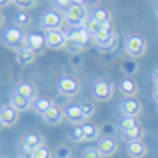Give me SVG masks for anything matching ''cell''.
I'll list each match as a JSON object with an SVG mask.
<instances>
[{
	"label": "cell",
	"instance_id": "6da1fadb",
	"mask_svg": "<svg viewBox=\"0 0 158 158\" xmlns=\"http://www.w3.org/2000/svg\"><path fill=\"white\" fill-rule=\"evenodd\" d=\"M64 20L68 25L77 27V29H85L87 22H89V15H87V9L84 7V4H73L71 7L66 11Z\"/></svg>",
	"mask_w": 158,
	"mask_h": 158
},
{
	"label": "cell",
	"instance_id": "7a4b0ae2",
	"mask_svg": "<svg viewBox=\"0 0 158 158\" xmlns=\"http://www.w3.org/2000/svg\"><path fill=\"white\" fill-rule=\"evenodd\" d=\"M4 43L7 48H13L16 52L29 46L27 44V34L20 27H9V29L4 30Z\"/></svg>",
	"mask_w": 158,
	"mask_h": 158
},
{
	"label": "cell",
	"instance_id": "3957f363",
	"mask_svg": "<svg viewBox=\"0 0 158 158\" xmlns=\"http://www.w3.org/2000/svg\"><path fill=\"white\" fill-rule=\"evenodd\" d=\"M124 50L133 59H139V57H142L146 53V50H148V41H146V37L137 36V34L128 36L126 41H124Z\"/></svg>",
	"mask_w": 158,
	"mask_h": 158
},
{
	"label": "cell",
	"instance_id": "277c9868",
	"mask_svg": "<svg viewBox=\"0 0 158 158\" xmlns=\"http://www.w3.org/2000/svg\"><path fill=\"white\" fill-rule=\"evenodd\" d=\"M57 91L66 98H75L80 93V82L73 75H64L57 82Z\"/></svg>",
	"mask_w": 158,
	"mask_h": 158
},
{
	"label": "cell",
	"instance_id": "5b68a950",
	"mask_svg": "<svg viewBox=\"0 0 158 158\" xmlns=\"http://www.w3.org/2000/svg\"><path fill=\"white\" fill-rule=\"evenodd\" d=\"M93 96L98 101H110L114 96V84L107 78H98L93 84Z\"/></svg>",
	"mask_w": 158,
	"mask_h": 158
},
{
	"label": "cell",
	"instance_id": "8992f818",
	"mask_svg": "<svg viewBox=\"0 0 158 158\" xmlns=\"http://www.w3.org/2000/svg\"><path fill=\"white\" fill-rule=\"evenodd\" d=\"M66 41H68V36L60 29L46 30L44 32V43H46V48H50V50H60V48H64Z\"/></svg>",
	"mask_w": 158,
	"mask_h": 158
},
{
	"label": "cell",
	"instance_id": "52a82bcc",
	"mask_svg": "<svg viewBox=\"0 0 158 158\" xmlns=\"http://www.w3.org/2000/svg\"><path fill=\"white\" fill-rule=\"evenodd\" d=\"M94 39V44L100 48V50H112V48H115V44H117V34H115L114 30H103V32H100L96 37H93Z\"/></svg>",
	"mask_w": 158,
	"mask_h": 158
},
{
	"label": "cell",
	"instance_id": "ba28073f",
	"mask_svg": "<svg viewBox=\"0 0 158 158\" xmlns=\"http://www.w3.org/2000/svg\"><path fill=\"white\" fill-rule=\"evenodd\" d=\"M41 27L44 30H59L60 25L64 23V16L57 13V11H46L43 16H41Z\"/></svg>",
	"mask_w": 158,
	"mask_h": 158
},
{
	"label": "cell",
	"instance_id": "9c48e42d",
	"mask_svg": "<svg viewBox=\"0 0 158 158\" xmlns=\"http://www.w3.org/2000/svg\"><path fill=\"white\" fill-rule=\"evenodd\" d=\"M119 108H121L123 115H131V117H137V115L142 112V103H140L139 100H135V98H124V100L121 101Z\"/></svg>",
	"mask_w": 158,
	"mask_h": 158
},
{
	"label": "cell",
	"instance_id": "30bf717a",
	"mask_svg": "<svg viewBox=\"0 0 158 158\" xmlns=\"http://www.w3.org/2000/svg\"><path fill=\"white\" fill-rule=\"evenodd\" d=\"M18 110L15 107H11V105H4V107L0 108V123H2V126H13L18 123Z\"/></svg>",
	"mask_w": 158,
	"mask_h": 158
},
{
	"label": "cell",
	"instance_id": "8fae6325",
	"mask_svg": "<svg viewBox=\"0 0 158 158\" xmlns=\"http://www.w3.org/2000/svg\"><path fill=\"white\" fill-rule=\"evenodd\" d=\"M66 117V112L64 108H60L59 105H53V107L46 112V114L43 115V119L46 124H52V126H57V124H60V123L64 121Z\"/></svg>",
	"mask_w": 158,
	"mask_h": 158
},
{
	"label": "cell",
	"instance_id": "7c38bea8",
	"mask_svg": "<svg viewBox=\"0 0 158 158\" xmlns=\"http://www.w3.org/2000/svg\"><path fill=\"white\" fill-rule=\"evenodd\" d=\"M119 91L124 98H135L137 93H139V84L131 77H124L119 82Z\"/></svg>",
	"mask_w": 158,
	"mask_h": 158
},
{
	"label": "cell",
	"instance_id": "4fadbf2b",
	"mask_svg": "<svg viewBox=\"0 0 158 158\" xmlns=\"http://www.w3.org/2000/svg\"><path fill=\"white\" fill-rule=\"evenodd\" d=\"M64 112H66V119H69L73 124H84V123H87V117L84 115V110H82L80 105H68L64 108Z\"/></svg>",
	"mask_w": 158,
	"mask_h": 158
},
{
	"label": "cell",
	"instance_id": "5bb4252c",
	"mask_svg": "<svg viewBox=\"0 0 158 158\" xmlns=\"http://www.w3.org/2000/svg\"><path fill=\"white\" fill-rule=\"evenodd\" d=\"M53 105H55V103H53L52 98H48V96H37L36 100L32 101V110L39 115H44Z\"/></svg>",
	"mask_w": 158,
	"mask_h": 158
},
{
	"label": "cell",
	"instance_id": "9a60e30c",
	"mask_svg": "<svg viewBox=\"0 0 158 158\" xmlns=\"http://www.w3.org/2000/svg\"><path fill=\"white\" fill-rule=\"evenodd\" d=\"M98 149H100V153L103 156H112V155L117 153V140L114 137H103L100 140Z\"/></svg>",
	"mask_w": 158,
	"mask_h": 158
},
{
	"label": "cell",
	"instance_id": "2e32d148",
	"mask_svg": "<svg viewBox=\"0 0 158 158\" xmlns=\"http://www.w3.org/2000/svg\"><path fill=\"white\" fill-rule=\"evenodd\" d=\"M126 153L130 158H144L148 155V146L142 140H135V142H128L126 146Z\"/></svg>",
	"mask_w": 158,
	"mask_h": 158
},
{
	"label": "cell",
	"instance_id": "e0dca14e",
	"mask_svg": "<svg viewBox=\"0 0 158 158\" xmlns=\"http://www.w3.org/2000/svg\"><path fill=\"white\" fill-rule=\"evenodd\" d=\"M9 105L15 107L18 112H25V110L32 108V101L27 100V98H23V96H20L16 91H13L11 93V98H9Z\"/></svg>",
	"mask_w": 158,
	"mask_h": 158
},
{
	"label": "cell",
	"instance_id": "ac0fdd59",
	"mask_svg": "<svg viewBox=\"0 0 158 158\" xmlns=\"http://www.w3.org/2000/svg\"><path fill=\"white\" fill-rule=\"evenodd\" d=\"M93 18L96 22H100L103 25V29L105 30H110L112 29V13L105 7H98L96 11L93 13Z\"/></svg>",
	"mask_w": 158,
	"mask_h": 158
},
{
	"label": "cell",
	"instance_id": "d6986e66",
	"mask_svg": "<svg viewBox=\"0 0 158 158\" xmlns=\"http://www.w3.org/2000/svg\"><path fill=\"white\" fill-rule=\"evenodd\" d=\"M34 60H36V52L30 50L29 46L16 52V62L20 66H29V64H32Z\"/></svg>",
	"mask_w": 158,
	"mask_h": 158
},
{
	"label": "cell",
	"instance_id": "ffe728a7",
	"mask_svg": "<svg viewBox=\"0 0 158 158\" xmlns=\"http://www.w3.org/2000/svg\"><path fill=\"white\" fill-rule=\"evenodd\" d=\"M15 91L20 94V96H23V98H27V100H30V101H34L37 98L36 96V87L32 85L30 82H20V84L16 85Z\"/></svg>",
	"mask_w": 158,
	"mask_h": 158
},
{
	"label": "cell",
	"instance_id": "44dd1931",
	"mask_svg": "<svg viewBox=\"0 0 158 158\" xmlns=\"http://www.w3.org/2000/svg\"><path fill=\"white\" fill-rule=\"evenodd\" d=\"M27 44H29L30 50H34V52L43 50V46H46V43H44V36L32 32V34H29V36H27Z\"/></svg>",
	"mask_w": 158,
	"mask_h": 158
},
{
	"label": "cell",
	"instance_id": "7402d4cb",
	"mask_svg": "<svg viewBox=\"0 0 158 158\" xmlns=\"http://www.w3.org/2000/svg\"><path fill=\"white\" fill-rule=\"evenodd\" d=\"M22 144L30 148V149H36L39 146H43V137L39 135V133H25L22 139Z\"/></svg>",
	"mask_w": 158,
	"mask_h": 158
},
{
	"label": "cell",
	"instance_id": "603a6c76",
	"mask_svg": "<svg viewBox=\"0 0 158 158\" xmlns=\"http://www.w3.org/2000/svg\"><path fill=\"white\" fill-rule=\"evenodd\" d=\"M82 126H84V140L93 142V140H96V139L100 137V133H101L100 126H96L93 123H84Z\"/></svg>",
	"mask_w": 158,
	"mask_h": 158
},
{
	"label": "cell",
	"instance_id": "cb8c5ba5",
	"mask_svg": "<svg viewBox=\"0 0 158 158\" xmlns=\"http://www.w3.org/2000/svg\"><path fill=\"white\" fill-rule=\"evenodd\" d=\"M13 22H15V25H18V27H29L30 23H32V18L29 16L27 11L18 9L15 15H13Z\"/></svg>",
	"mask_w": 158,
	"mask_h": 158
},
{
	"label": "cell",
	"instance_id": "d4e9b609",
	"mask_svg": "<svg viewBox=\"0 0 158 158\" xmlns=\"http://www.w3.org/2000/svg\"><path fill=\"white\" fill-rule=\"evenodd\" d=\"M123 137H124V140H128V142L142 140L144 130H142V126L139 124V126H135V128H130V130H126V131H123Z\"/></svg>",
	"mask_w": 158,
	"mask_h": 158
},
{
	"label": "cell",
	"instance_id": "484cf974",
	"mask_svg": "<svg viewBox=\"0 0 158 158\" xmlns=\"http://www.w3.org/2000/svg\"><path fill=\"white\" fill-rule=\"evenodd\" d=\"M85 30L91 34V37H96L100 32H103L105 29H103V25H101L100 22H96L93 16H91V18H89V22H87V25H85Z\"/></svg>",
	"mask_w": 158,
	"mask_h": 158
},
{
	"label": "cell",
	"instance_id": "4316f807",
	"mask_svg": "<svg viewBox=\"0 0 158 158\" xmlns=\"http://www.w3.org/2000/svg\"><path fill=\"white\" fill-rule=\"evenodd\" d=\"M68 37H71V39H75L77 43L80 44H85L87 41H89V37H91V34L87 32L85 29H77L75 32H71V34H66Z\"/></svg>",
	"mask_w": 158,
	"mask_h": 158
},
{
	"label": "cell",
	"instance_id": "83f0119b",
	"mask_svg": "<svg viewBox=\"0 0 158 158\" xmlns=\"http://www.w3.org/2000/svg\"><path fill=\"white\" fill-rule=\"evenodd\" d=\"M82 48H84V44L77 43V41L71 39V37H68V41H66V44H64V48H62V50H66L69 55H78L80 52H82Z\"/></svg>",
	"mask_w": 158,
	"mask_h": 158
},
{
	"label": "cell",
	"instance_id": "f1b7e54d",
	"mask_svg": "<svg viewBox=\"0 0 158 158\" xmlns=\"http://www.w3.org/2000/svg\"><path fill=\"white\" fill-rule=\"evenodd\" d=\"M55 155H53V151L48 148V146H39V148H36L34 149V153H32V158H53Z\"/></svg>",
	"mask_w": 158,
	"mask_h": 158
},
{
	"label": "cell",
	"instance_id": "f546056e",
	"mask_svg": "<svg viewBox=\"0 0 158 158\" xmlns=\"http://www.w3.org/2000/svg\"><path fill=\"white\" fill-rule=\"evenodd\" d=\"M135 126H139V119H137V117H131V115H124L121 119V123H119L121 131H126V130L135 128Z\"/></svg>",
	"mask_w": 158,
	"mask_h": 158
},
{
	"label": "cell",
	"instance_id": "4dcf8cb0",
	"mask_svg": "<svg viewBox=\"0 0 158 158\" xmlns=\"http://www.w3.org/2000/svg\"><path fill=\"white\" fill-rule=\"evenodd\" d=\"M137 69H139V64H137L135 60H124L121 64V71L124 73V75H135Z\"/></svg>",
	"mask_w": 158,
	"mask_h": 158
},
{
	"label": "cell",
	"instance_id": "1f68e13d",
	"mask_svg": "<svg viewBox=\"0 0 158 158\" xmlns=\"http://www.w3.org/2000/svg\"><path fill=\"white\" fill-rule=\"evenodd\" d=\"M69 139L75 140V142H80V140H84V126L82 124H75L73 130L69 131Z\"/></svg>",
	"mask_w": 158,
	"mask_h": 158
},
{
	"label": "cell",
	"instance_id": "d6a6232c",
	"mask_svg": "<svg viewBox=\"0 0 158 158\" xmlns=\"http://www.w3.org/2000/svg\"><path fill=\"white\" fill-rule=\"evenodd\" d=\"M15 2V6L18 9H23V11H27V9H32V7H36V0H13Z\"/></svg>",
	"mask_w": 158,
	"mask_h": 158
},
{
	"label": "cell",
	"instance_id": "836d02e7",
	"mask_svg": "<svg viewBox=\"0 0 158 158\" xmlns=\"http://www.w3.org/2000/svg\"><path fill=\"white\" fill-rule=\"evenodd\" d=\"M80 107H82L84 115H85L87 119H89V117H93L94 112H96V107H94V103H91V101H84V103H80Z\"/></svg>",
	"mask_w": 158,
	"mask_h": 158
},
{
	"label": "cell",
	"instance_id": "e575fe53",
	"mask_svg": "<svg viewBox=\"0 0 158 158\" xmlns=\"http://www.w3.org/2000/svg\"><path fill=\"white\" fill-rule=\"evenodd\" d=\"M103 155L100 153L98 148H87L84 153H82V158H101Z\"/></svg>",
	"mask_w": 158,
	"mask_h": 158
},
{
	"label": "cell",
	"instance_id": "d590c367",
	"mask_svg": "<svg viewBox=\"0 0 158 158\" xmlns=\"http://www.w3.org/2000/svg\"><path fill=\"white\" fill-rule=\"evenodd\" d=\"M100 131L105 137H112L114 135V131H115V126L112 124V123H103V124L100 126Z\"/></svg>",
	"mask_w": 158,
	"mask_h": 158
},
{
	"label": "cell",
	"instance_id": "8d00e7d4",
	"mask_svg": "<svg viewBox=\"0 0 158 158\" xmlns=\"http://www.w3.org/2000/svg\"><path fill=\"white\" fill-rule=\"evenodd\" d=\"M53 155H55V158H69L71 156V149L68 146H59Z\"/></svg>",
	"mask_w": 158,
	"mask_h": 158
},
{
	"label": "cell",
	"instance_id": "74e56055",
	"mask_svg": "<svg viewBox=\"0 0 158 158\" xmlns=\"http://www.w3.org/2000/svg\"><path fill=\"white\" fill-rule=\"evenodd\" d=\"M32 153H34V149H30L27 146L20 144V156L22 158H32Z\"/></svg>",
	"mask_w": 158,
	"mask_h": 158
},
{
	"label": "cell",
	"instance_id": "f35d334b",
	"mask_svg": "<svg viewBox=\"0 0 158 158\" xmlns=\"http://www.w3.org/2000/svg\"><path fill=\"white\" fill-rule=\"evenodd\" d=\"M55 4H59L60 7H64L66 11H68V9H69V7L73 6V2H71V0H55Z\"/></svg>",
	"mask_w": 158,
	"mask_h": 158
},
{
	"label": "cell",
	"instance_id": "ab89813d",
	"mask_svg": "<svg viewBox=\"0 0 158 158\" xmlns=\"http://www.w3.org/2000/svg\"><path fill=\"white\" fill-rule=\"evenodd\" d=\"M151 96H153V100L158 103V85H155L153 87V91H151Z\"/></svg>",
	"mask_w": 158,
	"mask_h": 158
},
{
	"label": "cell",
	"instance_id": "60d3db41",
	"mask_svg": "<svg viewBox=\"0 0 158 158\" xmlns=\"http://www.w3.org/2000/svg\"><path fill=\"white\" fill-rule=\"evenodd\" d=\"M153 82H155V85H158V68L153 69Z\"/></svg>",
	"mask_w": 158,
	"mask_h": 158
},
{
	"label": "cell",
	"instance_id": "b9f144b4",
	"mask_svg": "<svg viewBox=\"0 0 158 158\" xmlns=\"http://www.w3.org/2000/svg\"><path fill=\"white\" fill-rule=\"evenodd\" d=\"M9 2H13V0H0V6L6 7V6H9Z\"/></svg>",
	"mask_w": 158,
	"mask_h": 158
},
{
	"label": "cell",
	"instance_id": "7bdbcfd3",
	"mask_svg": "<svg viewBox=\"0 0 158 158\" xmlns=\"http://www.w3.org/2000/svg\"><path fill=\"white\" fill-rule=\"evenodd\" d=\"M73 4H84V2H85V0H71Z\"/></svg>",
	"mask_w": 158,
	"mask_h": 158
},
{
	"label": "cell",
	"instance_id": "ee69618b",
	"mask_svg": "<svg viewBox=\"0 0 158 158\" xmlns=\"http://www.w3.org/2000/svg\"><path fill=\"white\" fill-rule=\"evenodd\" d=\"M155 11H156V16H158V2H156V7H155Z\"/></svg>",
	"mask_w": 158,
	"mask_h": 158
},
{
	"label": "cell",
	"instance_id": "f6af8a7d",
	"mask_svg": "<svg viewBox=\"0 0 158 158\" xmlns=\"http://www.w3.org/2000/svg\"><path fill=\"white\" fill-rule=\"evenodd\" d=\"M85 2H96V0H85Z\"/></svg>",
	"mask_w": 158,
	"mask_h": 158
},
{
	"label": "cell",
	"instance_id": "bcb514c9",
	"mask_svg": "<svg viewBox=\"0 0 158 158\" xmlns=\"http://www.w3.org/2000/svg\"><path fill=\"white\" fill-rule=\"evenodd\" d=\"M156 112H158V107H156Z\"/></svg>",
	"mask_w": 158,
	"mask_h": 158
}]
</instances>
